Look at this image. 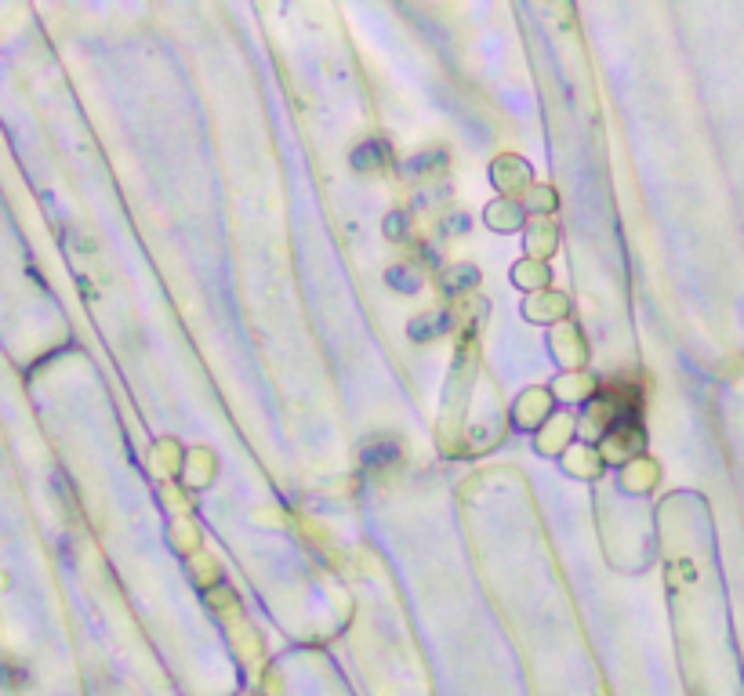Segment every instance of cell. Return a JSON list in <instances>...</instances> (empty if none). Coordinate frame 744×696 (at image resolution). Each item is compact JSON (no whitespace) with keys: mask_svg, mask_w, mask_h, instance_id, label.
Instances as JSON below:
<instances>
[]
</instances>
